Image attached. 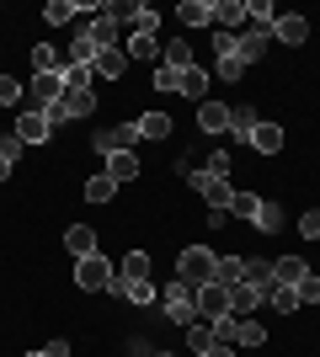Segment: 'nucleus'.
Returning <instances> with one entry per match:
<instances>
[{"label": "nucleus", "instance_id": "nucleus-1", "mask_svg": "<svg viewBox=\"0 0 320 357\" xmlns=\"http://www.w3.org/2000/svg\"><path fill=\"white\" fill-rule=\"evenodd\" d=\"M160 298H166V314H171L182 331H192V326L203 320V314H198V288L182 283V278H176V283H166V294H160Z\"/></svg>", "mask_w": 320, "mask_h": 357}, {"label": "nucleus", "instance_id": "nucleus-2", "mask_svg": "<svg viewBox=\"0 0 320 357\" xmlns=\"http://www.w3.org/2000/svg\"><path fill=\"white\" fill-rule=\"evenodd\" d=\"M213 267H219V256H213L208 245H187V251L176 256V278H182V283H192V288H198V283H208V278H213Z\"/></svg>", "mask_w": 320, "mask_h": 357}, {"label": "nucleus", "instance_id": "nucleus-3", "mask_svg": "<svg viewBox=\"0 0 320 357\" xmlns=\"http://www.w3.org/2000/svg\"><path fill=\"white\" fill-rule=\"evenodd\" d=\"M112 278H118V267H112L102 251L86 256V261H75V288H86V294H107V288H112Z\"/></svg>", "mask_w": 320, "mask_h": 357}, {"label": "nucleus", "instance_id": "nucleus-4", "mask_svg": "<svg viewBox=\"0 0 320 357\" xmlns=\"http://www.w3.org/2000/svg\"><path fill=\"white\" fill-rule=\"evenodd\" d=\"M192 187L203 192L208 213H229V197H235V187H229L224 176H208V171H192Z\"/></svg>", "mask_w": 320, "mask_h": 357}, {"label": "nucleus", "instance_id": "nucleus-5", "mask_svg": "<svg viewBox=\"0 0 320 357\" xmlns=\"http://www.w3.org/2000/svg\"><path fill=\"white\" fill-rule=\"evenodd\" d=\"M139 144V128L134 123H118V128H102V134H96V155H123V149H134Z\"/></svg>", "mask_w": 320, "mask_h": 357}, {"label": "nucleus", "instance_id": "nucleus-6", "mask_svg": "<svg viewBox=\"0 0 320 357\" xmlns=\"http://www.w3.org/2000/svg\"><path fill=\"white\" fill-rule=\"evenodd\" d=\"M198 314L203 320H219V314H229V288L224 283H198Z\"/></svg>", "mask_w": 320, "mask_h": 357}, {"label": "nucleus", "instance_id": "nucleus-7", "mask_svg": "<svg viewBox=\"0 0 320 357\" xmlns=\"http://www.w3.org/2000/svg\"><path fill=\"white\" fill-rule=\"evenodd\" d=\"M16 139H22V144H48V139H54V128H48V118L38 112V107H27V112L16 118Z\"/></svg>", "mask_w": 320, "mask_h": 357}, {"label": "nucleus", "instance_id": "nucleus-8", "mask_svg": "<svg viewBox=\"0 0 320 357\" xmlns=\"http://www.w3.org/2000/svg\"><path fill=\"white\" fill-rule=\"evenodd\" d=\"M107 294H123L128 304H139V310H144V304H155V283H150V278H123V272H118Z\"/></svg>", "mask_w": 320, "mask_h": 357}, {"label": "nucleus", "instance_id": "nucleus-9", "mask_svg": "<svg viewBox=\"0 0 320 357\" xmlns=\"http://www.w3.org/2000/svg\"><path fill=\"white\" fill-rule=\"evenodd\" d=\"M241 283H245V288H257V294L267 298V288L277 283V278H273V261H267V256H245V272H241Z\"/></svg>", "mask_w": 320, "mask_h": 357}, {"label": "nucleus", "instance_id": "nucleus-10", "mask_svg": "<svg viewBox=\"0 0 320 357\" xmlns=\"http://www.w3.org/2000/svg\"><path fill=\"white\" fill-rule=\"evenodd\" d=\"M235 43H241V59L251 64V59H261V54H267V43H273V27H251V22H245V32H235Z\"/></svg>", "mask_w": 320, "mask_h": 357}, {"label": "nucleus", "instance_id": "nucleus-11", "mask_svg": "<svg viewBox=\"0 0 320 357\" xmlns=\"http://www.w3.org/2000/svg\"><path fill=\"white\" fill-rule=\"evenodd\" d=\"M123 70H128V48H96V64H91L96 80H118Z\"/></svg>", "mask_w": 320, "mask_h": 357}, {"label": "nucleus", "instance_id": "nucleus-12", "mask_svg": "<svg viewBox=\"0 0 320 357\" xmlns=\"http://www.w3.org/2000/svg\"><path fill=\"white\" fill-rule=\"evenodd\" d=\"M213 27L219 32H245V6L241 0H213Z\"/></svg>", "mask_w": 320, "mask_h": 357}, {"label": "nucleus", "instance_id": "nucleus-13", "mask_svg": "<svg viewBox=\"0 0 320 357\" xmlns=\"http://www.w3.org/2000/svg\"><path fill=\"white\" fill-rule=\"evenodd\" d=\"M273 38H277V43H289V48H299L310 38V22L289 11V16H277V22H273Z\"/></svg>", "mask_w": 320, "mask_h": 357}, {"label": "nucleus", "instance_id": "nucleus-14", "mask_svg": "<svg viewBox=\"0 0 320 357\" xmlns=\"http://www.w3.org/2000/svg\"><path fill=\"white\" fill-rule=\"evenodd\" d=\"M86 38H91L96 48H118V16H112V6H102V16L86 27Z\"/></svg>", "mask_w": 320, "mask_h": 357}, {"label": "nucleus", "instance_id": "nucleus-15", "mask_svg": "<svg viewBox=\"0 0 320 357\" xmlns=\"http://www.w3.org/2000/svg\"><path fill=\"white\" fill-rule=\"evenodd\" d=\"M198 128L203 134H229V107L224 102H198Z\"/></svg>", "mask_w": 320, "mask_h": 357}, {"label": "nucleus", "instance_id": "nucleus-16", "mask_svg": "<svg viewBox=\"0 0 320 357\" xmlns=\"http://www.w3.org/2000/svg\"><path fill=\"white\" fill-rule=\"evenodd\" d=\"M64 96V75H32V107L43 112L48 102H59Z\"/></svg>", "mask_w": 320, "mask_h": 357}, {"label": "nucleus", "instance_id": "nucleus-17", "mask_svg": "<svg viewBox=\"0 0 320 357\" xmlns=\"http://www.w3.org/2000/svg\"><path fill=\"white\" fill-rule=\"evenodd\" d=\"M64 245H70V256H75V261H86V256H96V229L70 224V229H64Z\"/></svg>", "mask_w": 320, "mask_h": 357}, {"label": "nucleus", "instance_id": "nucleus-18", "mask_svg": "<svg viewBox=\"0 0 320 357\" xmlns=\"http://www.w3.org/2000/svg\"><path fill=\"white\" fill-rule=\"evenodd\" d=\"M245 144L257 149V155H277V149H283V128H277V123H257Z\"/></svg>", "mask_w": 320, "mask_h": 357}, {"label": "nucleus", "instance_id": "nucleus-19", "mask_svg": "<svg viewBox=\"0 0 320 357\" xmlns=\"http://www.w3.org/2000/svg\"><path fill=\"white\" fill-rule=\"evenodd\" d=\"M176 22H182V27H208L213 0H182V6H176Z\"/></svg>", "mask_w": 320, "mask_h": 357}, {"label": "nucleus", "instance_id": "nucleus-20", "mask_svg": "<svg viewBox=\"0 0 320 357\" xmlns=\"http://www.w3.org/2000/svg\"><path fill=\"white\" fill-rule=\"evenodd\" d=\"M107 176L118 181V187H123V181H134V176H139V155H134V149H123V155H107Z\"/></svg>", "mask_w": 320, "mask_h": 357}, {"label": "nucleus", "instance_id": "nucleus-21", "mask_svg": "<svg viewBox=\"0 0 320 357\" xmlns=\"http://www.w3.org/2000/svg\"><path fill=\"white\" fill-rule=\"evenodd\" d=\"M134 128H139V139H150V144L171 139V118H166V112H144V118H139Z\"/></svg>", "mask_w": 320, "mask_h": 357}, {"label": "nucleus", "instance_id": "nucleus-22", "mask_svg": "<svg viewBox=\"0 0 320 357\" xmlns=\"http://www.w3.org/2000/svg\"><path fill=\"white\" fill-rule=\"evenodd\" d=\"M257 107H251V102H241V107H229V134H235V139H251V128H257Z\"/></svg>", "mask_w": 320, "mask_h": 357}, {"label": "nucleus", "instance_id": "nucleus-23", "mask_svg": "<svg viewBox=\"0 0 320 357\" xmlns=\"http://www.w3.org/2000/svg\"><path fill=\"white\" fill-rule=\"evenodd\" d=\"M182 96L187 102H208V75L192 64V70H182Z\"/></svg>", "mask_w": 320, "mask_h": 357}, {"label": "nucleus", "instance_id": "nucleus-24", "mask_svg": "<svg viewBox=\"0 0 320 357\" xmlns=\"http://www.w3.org/2000/svg\"><path fill=\"white\" fill-rule=\"evenodd\" d=\"M257 304H261V294H257V288H245V283H235V288H229V314H241V320H245V314L257 310Z\"/></svg>", "mask_w": 320, "mask_h": 357}, {"label": "nucleus", "instance_id": "nucleus-25", "mask_svg": "<svg viewBox=\"0 0 320 357\" xmlns=\"http://www.w3.org/2000/svg\"><path fill=\"white\" fill-rule=\"evenodd\" d=\"M208 326H213V342L241 347V314H219V320H208Z\"/></svg>", "mask_w": 320, "mask_h": 357}, {"label": "nucleus", "instance_id": "nucleus-26", "mask_svg": "<svg viewBox=\"0 0 320 357\" xmlns=\"http://www.w3.org/2000/svg\"><path fill=\"white\" fill-rule=\"evenodd\" d=\"M241 272H245V256H219V267H213V283L235 288V283H241Z\"/></svg>", "mask_w": 320, "mask_h": 357}, {"label": "nucleus", "instance_id": "nucleus-27", "mask_svg": "<svg viewBox=\"0 0 320 357\" xmlns=\"http://www.w3.org/2000/svg\"><path fill=\"white\" fill-rule=\"evenodd\" d=\"M59 102L70 107V118H91V112H96V96H91V91H64Z\"/></svg>", "mask_w": 320, "mask_h": 357}, {"label": "nucleus", "instance_id": "nucleus-28", "mask_svg": "<svg viewBox=\"0 0 320 357\" xmlns=\"http://www.w3.org/2000/svg\"><path fill=\"white\" fill-rule=\"evenodd\" d=\"M128 59H160V43H155V32H134V38H128Z\"/></svg>", "mask_w": 320, "mask_h": 357}, {"label": "nucleus", "instance_id": "nucleus-29", "mask_svg": "<svg viewBox=\"0 0 320 357\" xmlns=\"http://www.w3.org/2000/svg\"><path fill=\"white\" fill-rule=\"evenodd\" d=\"M305 272H310V267H305V261H299V256H283V261H273V278H277V283H289V288L299 283Z\"/></svg>", "mask_w": 320, "mask_h": 357}, {"label": "nucleus", "instance_id": "nucleus-30", "mask_svg": "<svg viewBox=\"0 0 320 357\" xmlns=\"http://www.w3.org/2000/svg\"><path fill=\"white\" fill-rule=\"evenodd\" d=\"M257 208H261L257 192H235V197H229V213H235V219H245V224H257Z\"/></svg>", "mask_w": 320, "mask_h": 357}, {"label": "nucleus", "instance_id": "nucleus-31", "mask_svg": "<svg viewBox=\"0 0 320 357\" xmlns=\"http://www.w3.org/2000/svg\"><path fill=\"white\" fill-rule=\"evenodd\" d=\"M70 64H80V70H91V64H96V43L86 38V32H75V43H70Z\"/></svg>", "mask_w": 320, "mask_h": 357}, {"label": "nucleus", "instance_id": "nucleus-32", "mask_svg": "<svg viewBox=\"0 0 320 357\" xmlns=\"http://www.w3.org/2000/svg\"><path fill=\"white\" fill-rule=\"evenodd\" d=\"M160 64H171V70H192L198 59H192V48H187L182 38H171V43H166V59H160Z\"/></svg>", "mask_w": 320, "mask_h": 357}, {"label": "nucleus", "instance_id": "nucleus-33", "mask_svg": "<svg viewBox=\"0 0 320 357\" xmlns=\"http://www.w3.org/2000/svg\"><path fill=\"white\" fill-rule=\"evenodd\" d=\"M112 192H118V181L107 176V171H102V176H91V181H86V203H112Z\"/></svg>", "mask_w": 320, "mask_h": 357}, {"label": "nucleus", "instance_id": "nucleus-34", "mask_svg": "<svg viewBox=\"0 0 320 357\" xmlns=\"http://www.w3.org/2000/svg\"><path fill=\"white\" fill-rule=\"evenodd\" d=\"M267 304H273V310H283V314H294V310H299V294H294L289 283H273V288H267Z\"/></svg>", "mask_w": 320, "mask_h": 357}, {"label": "nucleus", "instance_id": "nucleus-35", "mask_svg": "<svg viewBox=\"0 0 320 357\" xmlns=\"http://www.w3.org/2000/svg\"><path fill=\"white\" fill-rule=\"evenodd\" d=\"M257 229L261 235H277V229H283V208H277V203H261L257 208Z\"/></svg>", "mask_w": 320, "mask_h": 357}, {"label": "nucleus", "instance_id": "nucleus-36", "mask_svg": "<svg viewBox=\"0 0 320 357\" xmlns=\"http://www.w3.org/2000/svg\"><path fill=\"white\" fill-rule=\"evenodd\" d=\"M155 91H160V96L182 91V70H171V64H155Z\"/></svg>", "mask_w": 320, "mask_h": 357}, {"label": "nucleus", "instance_id": "nucleus-37", "mask_svg": "<svg viewBox=\"0 0 320 357\" xmlns=\"http://www.w3.org/2000/svg\"><path fill=\"white\" fill-rule=\"evenodd\" d=\"M294 294H299V310H305V304H320V278H315V272H305V278L294 283Z\"/></svg>", "mask_w": 320, "mask_h": 357}, {"label": "nucleus", "instance_id": "nucleus-38", "mask_svg": "<svg viewBox=\"0 0 320 357\" xmlns=\"http://www.w3.org/2000/svg\"><path fill=\"white\" fill-rule=\"evenodd\" d=\"M96 75L91 70H80V64H64V91H91Z\"/></svg>", "mask_w": 320, "mask_h": 357}, {"label": "nucleus", "instance_id": "nucleus-39", "mask_svg": "<svg viewBox=\"0 0 320 357\" xmlns=\"http://www.w3.org/2000/svg\"><path fill=\"white\" fill-rule=\"evenodd\" d=\"M187 347H192V352H208V347H213V326H208V320H198V326L187 331Z\"/></svg>", "mask_w": 320, "mask_h": 357}, {"label": "nucleus", "instance_id": "nucleus-40", "mask_svg": "<svg viewBox=\"0 0 320 357\" xmlns=\"http://www.w3.org/2000/svg\"><path fill=\"white\" fill-rule=\"evenodd\" d=\"M43 22H54V27H64V22H75V6H70V0H48Z\"/></svg>", "mask_w": 320, "mask_h": 357}, {"label": "nucleus", "instance_id": "nucleus-41", "mask_svg": "<svg viewBox=\"0 0 320 357\" xmlns=\"http://www.w3.org/2000/svg\"><path fill=\"white\" fill-rule=\"evenodd\" d=\"M123 278H150V256L128 251V256H123Z\"/></svg>", "mask_w": 320, "mask_h": 357}, {"label": "nucleus", "instance_id": "nucleus-42", "mask_svg": "<svg viewBox=\"0 0 320 357\" xmlns=\"http://www.w3.org/2000/svg\"><path fill=\"white\" fill-rule=\"evenodd\" d=\"M213 75L235 86V80H241V75H245V59H241V54H229V59H219V70H213Z\"/></svg>", "mask_w": 320, "mask_h": 357}, {"label": "nucleus", "instance_id": "nucleus-43", "mask_svg": "<svg viewBox=\"0 0 320 357\" xmlns=\"http://www.w3.org/2000/svg\"><path fill=\"white\" fill-rule=\"evenodd\" d=\"M22 102V80L16 75H0V107H16Z\"/></svg>", "mask_w": 320, "mask_h": 357}, {"label": "nucleus", "instance_id": "nucleus-44", "mask_svg": "<svg viewBox=\"0 0 320 357\" xmlns=\"http://www.w3.org/2000/svg\"><path fill=\"white\" fill-rule=\"evenodd\" d=\"M267 342V326H257V320H241V347H261Z\"/></svg>", "mask_w": 320, "mask_h": 357}, {"label": "nucleus", "instance_id": "nucleus-45", "mask_svg": "<svg viewBox=\"0 0 320 357\" xmlns=\"http://www.w3.org/2000/svg\"><path fill=\"white\" fill-rule=\"evenodd\" d=\"M22 149H27L22 139H16V134H6V139H0V160H6V165H16V160H22Z\"/></svg>", "mask_w": 320, "mask_h": 357}, {"label": "nucleus", "instance_id": "nucleus-46", "mask_svg": "<svg viewBox=\"0 0 320 357\" xmlns=\"http://www.w3.org/2000/svg\"><path fill=\"white\" fill-rule=\"evenodd\" d=\"M213 54H219V59H229V54H241V43H235V32H213Z\"/></svg>", "mask_w": 320, "mask_h": 357}, {"label": "nucleus", "instance_id": "nucleus-47", "mask_svg": "<svg viewBox=\"0 0 320 357\" xmlns=\"http://www.w3.org/2000/svg\"><path fill=\"white\" fill-rule=\"evenodd\" d=\"M203 171H208V176H224V181H229V155H224V149H213Z\"/></svg>", "mask_w": 320, "mask_h": 357}, {"label": "nucleus", "instance_id": "nucleus-48", "mask_svg": "<svg viewBox=\"0 0 320 357\" xmlns=\"http://www.w3.org/2000/svg\"><path fill=\"white\" fill-rule=\"evenodd\" d=\"M43 118H48V128H64V123H70V107H64V102H48Z\"/></svg>", "mask_w": 320, "mask_h": 357}, {"label": "nucleus", "instance_id": "nucleus-49", "mask_svg": "<svg viewBox=\"0 0 320 357\" xmlns=\"http://www.w3.org/2000/svg\"><path fill=\"white\" fill-rule=\"evenodd\" d=\"M299 235H305V240H320V208H310L305 219H299Z\"/></svg>", "mask_w": 320, "mask_h": 357}, {"label": "nucleus", "instance_id": "nucleus-50", "mask_svg": "<svg viewBox=\"0 0 320 357\" xmlns=\"http://www.w3.org/2000/svg\"><path fill=\"white\" fill-rule=\"evenodd\" d=\"M43 357H70V342H64V336H54V342L43 347Z\"/></svg>", "mask_w": 320, "mask_h": 357}, {"label": "nucleus", "instance_id": "nucleus-51", "mask_svg": "<svg viewBox=\"0 0 320 357\" xmlns=\"http://www.w3.org/2000/svg\"><path fill=\"white\" fill-rule=\"evenodd\" d=\"M235 352H241V347H224V342H213V347H208L203 357H235Z\"/></svg>", "mask_w": 320, "mask_h": 357}, {"label": "nucleus", "instance_id": "nucleus-52", "mask_svg": "<svg viewBox=\"0 0 320 357\" xmlns=\"http://www.w3.org/2000/svg\"><path fill=\"white\" fill-rule=\"evenodd\" d=\"M6 176H11V165H6V160H0V181H6Z\"/></svg>", "mask_w": 320, "mask_h": 357}, {"label": "nucleus", "instance_id": "nucleus-53", "mask_svg": "<svg viewBox=\"0 0 320 357\" xmlns=\"http://www.w3.org/2000/svg\"><path fill=\"white\" fill-rule=\"evenodd\" d=\"M27 357H43V352H27Z\"/></svg>", "mask_w": 320, "mask_h": 357}, {"label": "nucleus", "instance_id": "nucleus-54", "mask_svg": "<svg viewBox=\"0 0 320 357\" xmlns=\"http://www.w3.org/2000/svg\"><path fill=\"white\" fill-rule=\"evenodd\" d=\"M155 357H171V352H155Z\"/></svg>", "mask_w": 320, "mask_h": 357}]
</instances>
